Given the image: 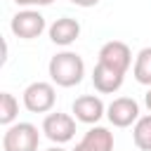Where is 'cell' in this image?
<instances>
[{
	"instance_id": "13",
	"label": "cell",
	"mask_w": 151,
	"mask_h": 151,
	"mask_svg": "<svg viewBox=\"0 0 151 151\" xmlns=\"http://www.w3.org/2000/svg\"><path fill=\"white\" fill-rule=\"evenodd\" d=\"M132 142L137 149L151 151V113L139 116V120L134 123V130H132Z\"/></svg>"
},
{
	"instance_id": "17",
	"label": "cell",
	"mask_w": 151,
	"mask_h": 151,
	"mask_svg": "<svg viewBox=\"0 0 151 151\" xmlns=\"http://www.w3.org/2000/svg\"><path fill=\"white\" fill-rule=\"evenodd\" d=\"M144 104H146V109L151 111V87H149V92L144 94Z\"/></svg>"
},
{
	"instance_id": "11",
	"label": "cell",
	"mask_w": 151,
	"mask_h": 151,
	"mask_svg": "<svg viewBox=\"0 0 151 151\" xmlns=\"http://www.w3.org/2000/svg\"><path fill=\"white\" fill-rule=\"evenodd\" d=\"M78 35H80V24H78L76 19H71V17H61V19H57V21L50 26V40H52L54 45L66 47V45H71Z\"/></svg>"
},
{
	"instance_id": "8",
	"label": "cell",
	"mask_w": 151,
	"mask_h": 151,
	"mask_svg": "<svg viewBox=\"0 0 151 151\" xmlns=\"http://www.w3.org/2000/svg\"><path fill=\"white\" fill-rule=\"evenodd\" d=\"M104 111H106L104 101L94 94H83L73 101V116H76V120H80L85 125H97L101 120Z\"/></svg>"
},
{
	"instance_id": "3",
	"label": "cell",
	"mask_w": 151,
	"mask_h": 151,
	"mask_svg": "<svg viewBox=\"0 0 151 151\" xmlns=\"http://www.w3.org/2000/svg\"><path fill=\"white\" fill-rule=\"evenodd\" d=\"M54 104H57V92L52 83L35 80L24 90V106L31 113H47L54 109Z\"/></svg>"
},
{
	"instance_id": "9",
	"label": "cell",
	"mask_w": 151,
	"mask_h": 151,
	"mask_svg": "<svg viewBox=\"0 0 151 151\" xmlns=\"http://www.w3.org/2000/svg\"><path fill=\"white\" fill-rule=\"evenodd\" d=\"M123 80H125V73H120V71H116V68L97 61V66H94V71H92V85H94L97 92H101V94H113V92L120 90Z\"/></svg>"
},
{
	"instance_id": "14",
	"label": "cell",
	"mask_w": 151,
	"mask_h": 151,
	"mask_svg": "<svg viewBox=\"0 0 151 151\" xmlns=\"http://www.w3.org/2000/svg\"><path fill=\"white\" fill-rule=\"evenodd\" d=\"M17 113H19V101H17V97L9 94V92H2V94H0V123H2V125H12L14 118H17Z\"/></svg>"
},
{
	"instance_id": "7",
	"label": "cell",
	"mask_w": 151,
	"mask_h": 151,
	"mask_svg": "<svg viewBox=\"0 0 151 151\" xmlns=\"http://www.w3.org/2000/svg\"><path fill=\"white\" fill-rule=\"evenodd\" d=\"M99 61L116 68V71H120V73H127V68L132 64V52L123 40H109L99 50Z\"/></svg>"
},
{
	"instance_id": "12",
	"label": "cell",
	"mask_w": 151,
	"mask_h": 151,
	"mask_svg": "<svg viewBox=\"0 0 151 151\" xmlns=\"http://www.w3.org/2000/svg\"><path fill=\"white\" fill-rule=\"evenodd\" d=\"M134 80L139 85H149L151 87V47H144L139 50V54L134 57Z\"/></svg>"
},
{
	"instance_id": "16",
	"label": "cell",
	"mask_w": 151,
	"mask_h": 151,
	"mask_svg": "<svg viewBox=\"0 0 151 151\" xmlns=\"http://www.w3.org/2000/svg\"><path fill=\"white\" fill-rule=\"evenodd\" d=\"M68 2H73L78 7H94V5H99V0H68Z\"/></svg>"
},
{
	"instance_id": "2",
	"label": "cell",
	"mask_w": 151,
	"mask_h": 151,
	"mask_svg": "<svg viewBox=\"0 0 151 151\" xmlns=\"http://www.w3.org/2000/svg\"><path fill=\"white\" fill-rule=\"evenodd\" d=\"M40 132L33 123H12L2 134L5 151H38Z\"/></svg>"
},
{
	"instance_id": "1",
	"label": "cell",
	"mask_w": 151,
	"mask_h": 151,
	"mask_svg": "<svg viewBox=\"0 0 151 151\" xmlns=\"http://www.w3.org/2000/svg\"><path fill=\"white\" fill-rule=\"evenodd\" d=\"M47 71H50V78H52L54 85H59V87H76L83 80V76H85V61H83L80 54L66 50V52H59V54H54L50 59Z\"/></svg>"
},
{
	"instance_id": "10",
	"label": "cell",
	"mask_w": 151,
	"mask_h": 151,
	"mask_svg": "<svg viewBox=\"0 0 151 151\" xmlns=\"http://www.w3.org/2000/svg\"><path fill=\"white\" fill-rule=\"evenodd\" d=\"M73 151H113V132L101 125H94L85 132V137L76 144Z\"/></svg>"
},
{
	"instance_id": "6",
	"label": "cell",
	"mask_w": 151,
	"mask_h": 151,
	"mask_svg": "<svg viewBox=\"0 0 151 151\" xmlns=\"http://www.w3.org/2000/svg\"><path fill=\"white\" fill-rule=\"evenodd\" d=\"M106 118L113 127H130L139 120V104L132 97H116L106 106Z\"/></svg>"
},
{
	"instance_id": "4",
	"label": "cell",
	"mask_w": 151,
	"mask_h": 151,
	"mask_svg": "<svg viewBox=\"0 0 151 151\" xmlns=\"http://www.w3.org/2000/svg\"><path fill=\"white\" fill-rule=\"evenodd\" d=\"M42 132L54 144H66L76 134V118L68 113H47L42 120Z\"/></svg>"
},
{
	"instance_id": "18",
	"label": "cell",
	"mask_w": 151,
	"mask_h": 151,
	"mask_svg": "<svg viewBox=\"0 0 151 151\" xmlns=\"http://www.w3.org/2000/svg\"><path fill=\"white\" fill-rule=\"evenodd\" d=\"M47 151H66V149H61V146H52V149H47Z\"/></svg>"
},
{
	"instance_id": "15",
	"label": "cell",
	"mask_w": 151,
	"mask_h": 151,
	"mask_svg": "<svg viewBox=\"0 0 151 151\" xmlns=\"http://www.w3.org/2000/svg\"><path fill=\"white\" fill-rule=\"evenodd\" d=\"M17 5H21V7H47V5H52L54 0H14Z\"/></svg>"
},
{
	"instance_id": "5",
	"label": "cell",
	"mask_w": 151,
	"mask_h": 151,
	"mask_svg": "<svg viewBox=\"0 0 151 151\" xmlns=\"http://www.w3.org/2000/svg\"><path fill=\"white\" fill-rule=\"evenodd\" d=\"M9 28L17 38L21 40H33L38 38L42 31H45V17L38 12V9H21L12 17L9 21Z\"/></svg>"
}]
</instances>
